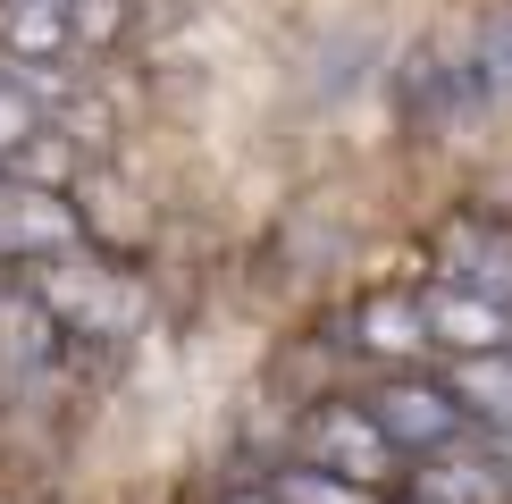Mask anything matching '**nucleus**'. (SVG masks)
Returning a JSON list of instances; mask_svg holds the SVG:
<instances>
[{
    "label": "nucleus",
    "instance_id": "2",
    "mask_svg": "<svg viewBox=\"0 0 512 504\" xmlns=\"http://www.w3.org/2000/svg\"><path fill=\"white\" fill-rule=\"evenodd\" d=\"M303 462H311V471L353 479V488H387V479L403 471V454L387 446V429L370 420V404H345V395L303 420Z\"/></svg>",
    "mask_w": 512,
    "mask_h": 504
},
{
    "label": "nucleus",
    "instance_id": "1",
    "mask_svg": "<svg viewBox=\"0 0 512 504\" xmlns=\"http://www.w3.org/2000/svg\"><path fill=\"white\" fill-rule=\"evenodd\" d=\"M42 294V311L59 320V336H84V345H110V336H126L143 320V286L126 278V269L110 261H93V252H59V261H34V278Z\"/></svg>",
    "mask_w": 512,
    "mask_h": 504
},
{
    "label": "nucleus",
    "instance_id": "3",
    "mask_svg": "<svg viewBox=\"0 0 512 504\" xmlns=\"http://www.w3.org/2000/svg\"><path fill=\"white\" fill-rule=\"evenodd\" d=\"M84 51L68 0H0V68H17L42 101L68 93V59Z\"/></svg>",
    "mask_w": 512,
    "mask_h": 504
},
{
    "label": "nucleus",
    "instance_id": "8",
    "mask_svg": "<svg viewBox=\"0 0 512 504\" xmlns=\"http://www.w3.org/2000/svg\"><path fill=\"white\" fill-rule=\"evenodd\" d=\"M445 286H471L512 311V227H496V219L445 227Z\"/></svg>",
    "mask_w": 512,
    "mask_h": 504
},
{
    "label": "nucleus",
    "instance_id": "15",
    "mask_svg": "<svg viewBox=\"0 0 512 504\" xmlns=\"http://www.w3.org/2000/svg\"><path fill=\"white\" fill-rule=\"evenodd\" d=\"M219 504H277L269 488H236V496H219Z\"/></svg>",
    "mask_w": 512,
    "mask_h": 504
},
{
    "label": "nucleus",
    "instance_id": "10",
    "mask_svg": "<svg viewBox=\"0 0 512 504\" xmlns=\"http://www.w3.org/2000/svg\"><path fill=\"white\" fill-rule=\"evenodd\" d=\"M361 345L387 353V362H412V353H429V311H420V294H370V303L353 311Z\"/></svg>",
    "mask_w": 512,
    "mask_h": 504
},
{
    "label": "nucleus",
    "instance_id": "13",
    "mask_svg": "<svg viewBox=\"0 0 512 504\" xmlns=\"http://www.w3.org/2000/svg\"><path fill=\"white\" fill-rule=\"evenodd\" d=\"M42 126H51V101H42V93H34V84L17 76V68H0V168L26 152Z\"/></svg>",
    "mask_w": 512,
    "mask_h": 504
},
{
    "label": "nucleus",
    "instance_id": "5",
    "mask_svg": "<svg viewBox=\"0 0 512 504\" xmlns=\"http://www.w3.org/2000/svg\"><path fill=\"white\" fill-rule=\"evenodd\" d=\"M370 420L387 429L395 454H445L462 437V404H454L445 378H387L370 395Z\"/></svg>",
    "mask_w": 512,
    "mask_h": 504
},
{
    "label": "nucleus",
    "instance_id": "4",
    "mask_svg": "<svg viewBox=\"0 0 512 504\" xmlns=\"http://www.w3.org/2000/svg\"><path fill=\"white\" fill-rule=\"evenodd\" d=\"M84 244V219L59 185H34V177H0V261H59V252Z\"/></svg>",
    "mask_w": 512,
    "mask_h": 504
},
{
    "label": "nucleus",
    "instance_id": "11",
    "mask_svg": "<svg viewBox=\"0 0 512 504\" xmlns=\"http://www.w3.org/2000/svg\"><path fill=\"white\" fill-rule=\"evenodd\" d=\"M454 404L462 420H487V429H512V353H471V362H454Z\"/></svg>",
    "mask_w": 512,
    "mask_h": 504
},
{
    "label": "nucleus",
    "instance_id": "12",
    "mask_svg": "<svg viewBox=\"0 0 512 504\" xmlns=\"http://www.w3.org/2000/svg\"><path fill=\"white\" fill-rule=\"evenodd\" d=\"M462 59H471V93H479V110H504V101H512V9H487L479 34L462 42Z\"/></svg>",
    "mask_w": 512,
    "mask_h": 504
},
{
    "label": "nucleus",
    "instance_id": "6",
    "mask_svg": "<svg viewBox=\"0 0 512 504\" xmlns=\"http://www.w3.org/2000/svg\"><path fill=\"white\" fill-rule=\"evenodd\" d=\"M59 362V320L34 286H0V395H34Z\"/></svg>",
    "mask_w": 512,
    "mask_h": 504
},
{
    "label": "nucleus",
    "instance_id": "16",
    "mask_svg": "<svg viewBox=\"0 0 512 504\" xmlns=\"http://www.w3.org/2000/svg\"><path fill=\"white\" fill-rule=\"evenodd\" d=\"M412 504H420V496H412Z\"/></svg>",
    "mask_w": 512,
    "mask_h": 504
},
{
    "label": "nucleus",
    "instance_id": "14",
    "mask_svg": "<svg viewBox=\"0 0 512 504\" xmlns=\"http://www.w3.org/2000/svg\"><path fill=\"white\" fill-rule=\"evenodd\" d=\"M277 504H378V488H353V479L336 471H311V462H294V471H277Z\"/></svg>",
    "mask_w": 512,
    "mask_h": 504
},
{
    "label": "nucleus",
    "instance_id": "9",
    "mask_svg": "<svg viewBox=\"0 0 512 504\" xmlns=\"http://www.w3.org/2000/svg\"><path fill=\"white\" fill-rule=\"evenodd\" d=\"M412 496L420 504H504V471H496V454H429V471L412 479Z\"/></svg>",
    "mask_w": 512,
    "mask_h": 504
},
{
    "label": "nucleus",
    "instance_id": "7",
    "mask_svg": "<svg viewBox=\"0 0 512 504\" xmlns=\"http://www.w3.org/2000/svg\"><path fill=\"white\" fill-rule=\"evenodd\" d=\"M420 311H429V345H445L454 362H471V353H512V311L471 294V286H429Z\"/></svg>",
    "mask_w": 512,
    "mask_h": 504
}]
</instances>
